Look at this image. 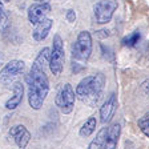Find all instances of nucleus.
<instances>
[{"label": "nucleus", "mask_w": 149, "mask_h": 149, "mask_svg": "<svg viewBox=\"0 0 149 149\" xmlns=\"http://www.w3.org/2000/svg\"><path fill=\"white\" fill-rule=\"evenodd\" d=\"M141 88H143V91L146 93V95H149V80L144 81L143 85H141Z\"/></svg>", "instance_id": "19"}, {"label": "nucleus", "mask_w": 149, "mask_h": 149, "mask_svg": "<svg viewBox=\"0 0 149 149\" xmlns=\"http://www.w3.org/2000/svg\"><path fill=\"white\" fill-rule=\"evenodd\" d=\"M7 1H9V0H7Z\"/></svg>", "instance_id": "22"}, {"label": "nucleus", "mask_w": 149, "mask_h": 149, "mask_svg": "<svg viewBox=\"0 0 149 149\" xmlns=\"http://www.w3.org/2000/svg\"><path fill=\"white\" fill-rule=\"evenodd\" d=\"M65 17H67V22L74 23L76 22V12H74L73 9H68L67 13H65Z\"/></svg>", "instance_id": "18"}, {"label": "nucleus", "mask_w": 149, "mask_h": 149, "mask_svg": "<svg viewBox=\"0 0 149 149\" xmlns=\"http://www.w3.org/2000/svg\"><path fill=\"white\" fill-rule=\"evenodd\" d=\"M137 125H139L140 130H141V132H143L146 137H149V112L139 118Z\"/></svg>", "instance_id": "15"}, {"label": "nucleus", "mask_w": 149, "mask_h": 149, "mask_svg": "<svg viewBox=\"0 0 149 149\" xmlns=\"http://www.w3.org/2000/svg\"><path fill=\"white\" fill-rule=\"evenodd\" d=\"M8 134L13 139L19 149H25L31 140V133L24 125H13L8 130Z\"/></svg>", "instance_id": "10"}, {"label": "nucleus", "mask_w": 149, "mask_h": 149, "mask_svg": "<svg viewBox=\"0 0 149 149\" xmlns=\"http://www.w3.org/2000/svg\"><path fill=\"white\" fill-rule=\"evenodd\" d=\"M36 1H43V0H36Z\"/></svg>", "instance_id": "20"}, {"label": "nucleus", "mask_w": 149, "mask_h": 149, "mask_svg": "<svg viewBox=\"0 0 149 149\" xmlns=\"http://www.w3.org/2000/svg\"><path fill=\"white\" fill-rule=\"evenodd\" d=\"M51 11H52V7H51L49 3H47V1L32 4L28 8V20H29L31 24L36 25L37 23H40L41 20H44Z\"/></svg>", "instance_id": "9"}, {"label": "nucleus", "mask_w": 149, "mask_h": 149, "mask_svg": "<svg viewBox=\"0 0 149 149\" xmlns=\"http://www.w3.org/2000/svg\"><path fill=\"white\" fill-rule=\"evenodd\" d=\"M104 87H105V76L101 72L85 76L76 87V97L88 107H95L101 99Z\"/></svg>", "instance_id": "2"}, {"label": "nucleus", "mask_w": 149, "mask_h": 149, "mask_svg": "<svg viewBox=\"0 0 149 149\" xmlns=\"http://www.w3.org/2000/svg\"><path fill=\"white\" fill-rule=\"evenodd\" d=\"M0 61H1V56H0Z\"/></svg>", "instance_id": "21"}, {"label": "nucleus", "mask_w": 149, "mask_h": 149, "mask_svg": "<svg viewBox=\"0 0 149 149\" xmlns=\"http://www.w3.org/2000/svg\"><path fill=\"white\" fill-rule=\"evenodd\" d=\"M64 43L60 35L56 33L53 36V41H52V49H51V55H49V67L51 72L55 76L61 74L63 68H64V60H65V55H64Z\"/></svg>", "instance_id": "6"}, {"label": "nucleus", "mask_w": 149, "mask_h": 149, "mask_svg": "<svg viewBox=\"0 0 149 149\" xmlns=\"http://www.w3.org/2000/svg\"><path fill=\"white\" fill-rule=\"evenodd\" d=\"M25 71V63L23 60H11L3 67L0 71V81L3 84H8L19 74H22Z\"/></svg>", "instance_id": "8"}, {"label": "nucleus", "mask_w": 149, "mask_h": 149, "mask_svg": "<svg viewBox=\"0 0 149 149\" xmlns=\"http://www.w3.org/2000/svg\"><path fill=\"white\" fill-rule=\"evenodd\" d=\"M116 9H117L116 0H99L93 6V13L96 17V23H99V24L109 23L113 17V13Z\"/></svg>", "instance_id": "7"}, {"label": "nucleus", "mask_w": 149, "mask_h": 149, "mask_svg": "<svg viewBox=\"0 0 149 149\" xmlns=\"http://www.w3.org/2000/svg\"><path fill=\"white\" fill-rule=\"evenodd\" d=\"M92 53V36L88 31H81L72 44V63L73 67L79 63H87Z\"/></svg>", "instance_id": "4"}, {"label": "nucleus", "mask_w": 149, "mask_h": 149, "mask_svg": "<svg viewBox=\"0 0 149 149\" xmlns=\"http://www.w3.org/2000/svg\"><path fill=\"white\" fill-rule=\"evenodd\" d=\"M7 22V13H6V9H4V4L0 1V25L4 24Z\"/></svg>", "instance_id": "17"}, {"label": "nucleus", "mask_w": 149, "mask_h": 149, "mask_svg": "<svg viewBox=\"0 0 149 149\" xmlns=\"http://www.w3.org/2000/svg\"><path fill=\"white\" fill-rule=\"evenodd\" d=\"M23 96H24V85H23L22 83L16 81V83L13 84V95L6 101L4 107H6L7 109H9V111L16 109L20 104H22Z\"/></svg>", "instance_id": "13"}, {"label": "nucleus", "mask_w": 149, "mask_h": 149, "mask_svg": "<svg viewBox=\"0 0 149 149\" xmlns=\"http://www.w3.org/2000/svg\"><path fill=\"white\" fill-rule=\"evenodd\" d=\"M96 125H97L96 117L91 116V117H88L87 120H85V123L81 125L80 130H79V134H80L81 137H89L91 134L96 130Z\"/></svg>", "instance_id": "14"}, {"label": "nucleus", "mask_w": 149, "mask_h": 149, "mask_svg": "<svg viewBox=\"0 0 149 149\" xmlns=\"http://www.w3.org/2000/svg\"><path fill=\"white\" fill-rule=\"evenodd\" d=\"M140 32L139 31H134V32H132L130 35H128L127 37H124L123 39V44H124L125 47H134L137 43H139V40H140Z\"/></svg>", "instance_id": "16"}, {"label": "nucleus", "mask_w": 149, "mask_h": 149, "mask_svg": "<svg viewBox=\"0 0 149 149\" xmlns=\"http://www.w3.org/2000/svg\"><path fill=\"white\" fill-rule=\"evenodd\" d=\"M49 48H43L25 76L28 87V104L35 111H39L43 107L49 92V80L45 73V67L49 63Z\"/></svg>", "instance_id": "1"}, {"label": "nucleus", "mask_w": 149, "mask_h": 149, "mask_svg": "<svg viewBox=\"0 0 149 149\" xmlns=\"http://www.w3.org/2000/svg\"><path fill=\"white\" fill-rule=\"evenodd\" d=\"M53 25V20L52 19L45 17L44 20H41L40 23H37L35 25V29L32 31V37L35 41H43L47 39L48 33H49L51 28Z\"/></svg>", "instance_id": "12"}, {"label": "nucleus", "mask_w": 149, "mask_h": 149, "mask_svg": "<svg viewBox=\"0 0 149 149\" xmlns=\"http://www.w3.org/2000/svg\"><path fill=\"white\" fill-rule=\"evenodd\" d=\"M74 101H76V92L71 84H63L60 85L55 96V104L59 111L64 115H69L73 111Z\"/></svg>", "instance_id": "5"}, {"label": "nucleus", "mask_w": 149, "mask_h": 149, "mask_svg": "<svg viewBox=\"0 0 149 149\" xmlns=\"http://www.w3.org/2000/svg\"><path fill=\"white\" fill-rule=\"evenodd\" d=\"M116 109H117V96H116V93H112L100 108V120L102 124H108L112 120V117L115 116Z\"/></svg>", "instance_id": "11"}, {"label": "nucleus", "mask_w": 149, "mask_h": 149, "mask_svg": "<svg viewBox=\"0 0 149 149\" xmlns=\"http://www.w3.org/2000/svg\"><path fill=\"white\" fill-rule=\"evenodd\" d=\"M121 133V125L118 123L104 127L99 130L96 137L91 141L88 149H116Z\"/></svg>", "instance_id": "3"}]
</instances>
